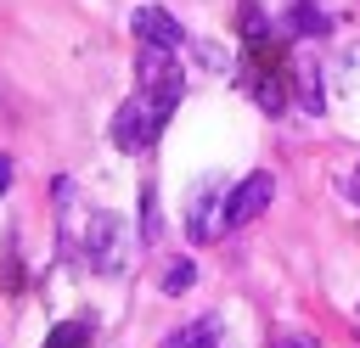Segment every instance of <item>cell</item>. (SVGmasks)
<instances>
[{"instance_id":"cell-1","label":"cell","mask_w":360,"mask_h":348,"mask_svg":"<svg viewBox=\"0 0 360 348\" xmlns=\"http://www.w3.org/2000/svg\"><path fill=\"white\" fill-rule=\"evenodd\" d=\"M135 79H141V95H146L152 123H158V135H163V123L174 118V107H180V95H186V73H180V62H174L163 45H141Z\"/></svg>"},{"instance_id":"cell-10","label":"cell","mask_w":360,"mask_h":348,"mask_svg":"<svg viewBox=\"0 0 360 348\" xmlns=\"http://www.w3.org/2000/svg\"><path fill=\"white\" fill-rule=\"evenodd\" d=\"M191 281H197L191 258H174V264L163 269V292H169V297H186V292H191Z\"/></svg>"},{"instance_id":"cell-11","label":"cell","mask_w":360,"mask_h":348,"mask_svg":"<svg viewBox=\"0 0 360 348\" xmlns=\"http://www.w3.org/2000/svg\"><path fill=\"white\" fill-rule=\"evenodd\" d=\"M45 348H90V326H84V320H62Z\"/></svg>"},{"instance_id":"cell-6","label":"cell","mask_w":360,"mask_h":348,"mask_svg":"<svg viewBox=\"0 0 360 348\" xmlns=\"http://www.w3.org/2000/svg\"><path fill=\"white\" fill-rule=\"evenodd\" d=\"M287 34L321 39V34H332V22H326V11H321L315 0H287Z\"/></svg>"},{"instance_id":"cell-3","label":"cell","mask_w":360,"mask_h":348,"mask_svg":"<svg viewBox=\"0 0 360 348\" xmlns=\"http://www.w3.org/2000/svg\"><path fill=\"white\" fill-rule=\"evenodd\" d=\"M270 196H276V174H264V168H253L248 180H236L231 185V196H225V230H242V225H253L264 208H270Z\"/></svg>"},{"instance_id":"cell-12","label":"cell","mask_w":360,"mask_h":348,"mask_svg":"<svg viewBox=\"0 0 360 348\" xmlns=\"http://www.w3.org/2000/svg\"><path fill=\"white\" fill-rule=\"evenodd\" d=\"M141 241H158V185H141Z\"/></svg>"},{"instance_id":"cell-15","label":"cell","mask_w":360,"mask_h":348,"mask_svg":"<svg viewBox=\"0 0 360 348\" xmlns=\"http://www.w3.org/2000/svg\"><path fill=\"white\" fill-rule=\"evenodd\" d=\"M6 191H11V157L0 152V196H6Z\"/></svg>"},{"instance_id":"cell-7","label":"cell","mask_w":360,"mask_h":348,"mask_svg":"<svg viewBox=\"0 0 360 348\" xmlns=\"http://www.w3.org/2000/svg\"><path fill=\"white\" fill-rule=\"evenodd\" d=\"M163 348H219V320L202 314V320H186L180 331L163 337Z\"/></svg>"},{"instance_id":"cell-13","label":"cell","mask_w":360,"mask_h":348,"mask_svg":"<svg viewBox=\"0 0 360 348\" xmlns=\"http://www.w3.org/2000/svg\"><path fill=\"white\" fill-rule=\"evenodd\" d=\"M270 348H315V337H292V331H276Z\"/></svg>"},{"instance_id":"cell-14","label":"cell","mask_w":360,"mask_h":348,"mask_svg":"<svg viewBox=\"0 0 360 348\" xmlns=\"http://www.w3.org/2000/svg\"><path fill=\"white\" fill-rule=\"evenodd\" d=\"M197 56H202V62H208V67H225V51H219V45H208V39H202V45H197Z\"/></svg>"},{"instance_id":"cell-4","label":"cell","mask_w":360,"mask_h":348,"mask_svg":"<svg viewBox=\"0 0 360 348\" xmlns=\"http://www.w3.org/2000/svg\"><path fill=\"white\" fill-rule=\"evenodd\" d=\"M152 140H158V123H152V107H146V95L135 90L124 107H112V146H118V152H129V157H141Z\"/></svg>"},{"instance_id":"cell-5","label":"cell","mask_w":360,"mask_h":348,"mask_svg":"<svg viewBox=\"0 0 360 348\" xmlns=\"http://www.w3.org/2000/svg\"><path fill=\"white\" fill-rule=\"evenodd\" d=\"M129 28H135V39H141V45H163V51H174V45L186 39V28H180L163 6H141V11L129 17Z\"/></svg>"},{"instance_id":"cell-2","label":"cell","mask_w":360,"mask_h":348,"mask_svg":"<svg viewBox=\"0 0 360 348\" xmlns=\"http://www.w3.org/2000/svg\"><path fill=\"white\" fill-rule=\"evenodd\" d=\"M129 230L118 213H90V230H84V258L96 275H124L129 269Z\"/></svg>"},{"instance_id":"cell-8","label":"cell","mask_w":360,"mask_h":348,"mask_svg":"<svg viewBox=\"0 0 360 348\" xmlns=\"http://www.w3.org/2000/svg\"><path fill=\"white\" fill-rule=\"evenodd\" d=\"M214 185H197V196H191V213H186V236L191 241H214Z\"/></svg>"},{"instance_id":"cell-9","label":"cell","mask_w":360,"mask_h":348,"mask_svg":"<svg viewBox=\"0 0 360 348\" xmlns=\"http://www.w3.org/2000/svg\"><path fill=\"white\" fill-rule=\"evenodd\" d=\"M292 79L304 90V107L321 112V67H315V56H292Z\"/></svg>"}]
</instances>
